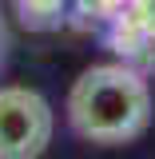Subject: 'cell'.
Masks as SVG:
<instances>
[{
  "label": "cell",
  "mask_w": 155,
  "mask_h": 159,
  "mask_svg": "<svg viewBox=\"0 0 155 159\" xmlns=\"http://www.w3.org/2000/svg\"><path fill=\"white\" fill-rule=\"evenodd\" d=\"M52 107L32 88H0V159H40L52 143Z\"/></svg>",
  "instance_id": "2"
},
{
  "label": "cell",
  "mask_w": 155,
  "mask_h": 159,
  "mask_svg": "<svg viewBox=\"0 0 155 159\" xmlns=\"http://www.w3.org/2000/svg\"><path fill=\"white\" fill-rule=\"evenodd\" d=\"M68 123L92 143H127L151 123L147 80L123 64H96L68 92Z\"/></svg>",
  "instance_id": "1"
}]
</instances>
